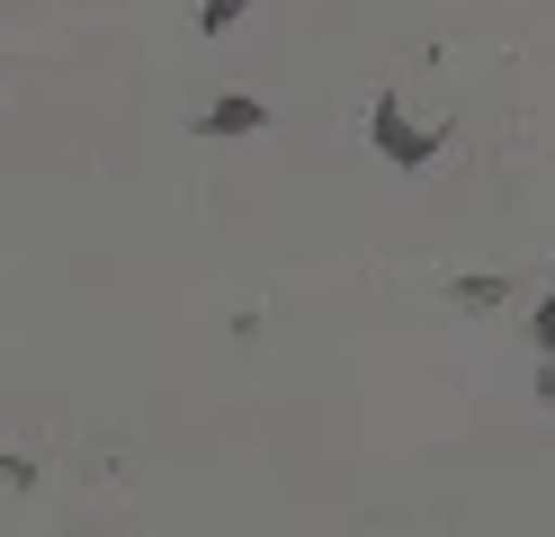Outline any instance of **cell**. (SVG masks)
I'll use <instances>...</instances> for the list:
<instances>
[{
	"instance_id": "1",
	"label": "cell",
	"mask_w": 555,
	"mask_h": 537,
	"mask_svg": "<svg viewBox=\"0 0 555 537\" xmlns=\"http://www.w3.org/2000/svg\"><path fill=\"white\" fill-rule=\"evenodd\" d=\"M376 153H386L395 170H422V162L439 153V143H430L422 126H412V117H403V99H395V90H386V99H376Z\"/></svg>"
},
{
	"instance_id": "2",
	"label": "cell",
	"mask_w": 555,
	"mask_h": 537,
	"mask_svg": "<svg viewBox=\"0 0 555 537\" xmlns=\"http://www.w3.org/2000/svg\"><path fill=\"white\" fill-rule=\"evenodd\" d=\"M197 126H206V135H260V126H269V107H260V99H216Z\"/></svg>"
},
{
	"instance_id": "3",
	"label": "cell",
	"mask_w": 555,
	"mask_h": 537,
	"mask_svg": "<svg viewBox=\"0 0 555 537\" xmlns=\"http://www.w3.org/2000/svg\"><path fill=\"white\" fill-rule=\"evenodd\" d=\"M457 305H475V314L502 305V278H457Z\"/></svg>"
},
{
	"instance_id": "4",
	"label": "cell",
	"mask_w": 555,
	"mask_h": 537,
	"mask_svg": "<svg viewBox=\"0 0 555 537\" xmlns=\"http://www.w3.org/2000/svg\"><path fill=\"white\" fill-rule=\"evenodd\" d=\"M242 10H251V0H197V27H233Z\"/></svg>"
},
{
	"instance_id": "5",
	"label": "cell",
	"mask_w": 555,
	"mask_h": 537,
	"mask_svg": "<svg viewBox=\"0 0 555 537\" xmlns=\"http://www.w3.org/2000/svg\"><path fill=\"white\" fill-rule=\"evenodd\" d=\"M538 341H546V349H555V296H546V314H538Z\"/></svg>"
},
{
	"instance_id": "6",
	"label": "cell",
	"mask_w": 555,
	"mask_h": 537,
	"mask_svg": "<svg viewBox=\"0 0 555 537\" xmlns=\"http://www.w3.org/2000/svg\"><path fill=\"white\" fill-rule=\"evenodd\" d=\"M538 394H546V404H555V368H546V376H538Z\"/></svg>"
}]
</instances>
